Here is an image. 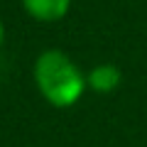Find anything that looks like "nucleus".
<instances>
[{
  "label": "nucleus",
  "instance_id": "f257e3e1",
  "mask_svg": "<svg viewBox=\"0 0 147 147\" xmlns=\"http://www.w3.org/2000/svg\"><path fill=\"white\" fill-rule=\"evenodd\" d=\"M32 79L44 100L52 108H71L88 91L86 71L61 49H44L34 59Z\"/></svg>",
  "mask_w": 147,
  "mask_h": 147
},
{
  "label": "nucleus",
  "instance_id": "f03ea898",
  "mask_svg": "<svg viewBox=\"0 0 147 147\" xmlns=\"http://www.w3.org/2000/svg\"><path fill=\"white\" fill-rule=\"evenodd\" d=\"M22 10L37 22H61L69 15L74 0H20Z\"/></svg>",
  "mask_w": 147,
  "mask_h": 147
},
{
  "label": "nucleus",
  "instance_id": "7ed1b4c3",
  "mask_svg": "<svg viewBox=\"0 0 147 147\" xmlns=\"http://www.w3.org/2000/svg\"><path fill=\"white\" fill-rule=\"evenodd\" d=\"M123 81V71L115 66V64H98L91 71H86V84H88V91L100 96H108L120 86Z\"/></svg>",
  "mask_w": 147,
  "mask_h": 147
},
{
  "label": "nucleus",
  "instance_id": "20e7f679",
  "mask_svg": "<svg viewBox=\"0 0 147 147\" xmlns=\"http://www.w3.org/2000/svg\"><path fill=\"white\" fill-rule=\"evenodd\" d=\"M3 42H5V25L0 20V49H3Z\"/></svg>",
  "mask_w": 147,
  "mask_h": 147
}]
</instances>
